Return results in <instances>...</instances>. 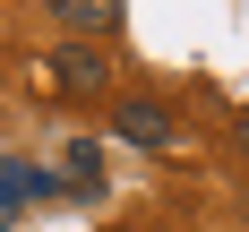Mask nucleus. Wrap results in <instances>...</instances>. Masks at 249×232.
I'll return each mask as SVG.
<instances>
[{"mask_svg":"<svg viewBox=\"0 0 249 232\" xmlns=\"http://www.w3.org/2000/svg\"><path fill=\"white\" fill-rule=\"evenodd\" d=\"M232 138H241V146H249V112H241V121H232Z\"/></svg>","mask_w":249,"mask_h":232,"instance_id":"nucleus-5","label":"nucleus"},{"mask_svg":"<svg viewBox=\"0 0 249 232\" xmlns=\"http://www.w3.org/2000/svg\"><path fill=\"white\" fill-rule=\"evenodd\" d=\"M52 18L69 26V43H95V35L121 26V0H52Z\"/></svg>","mask_w":249,"mask_h":232,"instance_id":"nucleus-3","label":"nucleus"},{"mask_svg":"<svg viewBox=\"0 0 249 232\" xmlns=\"http://www.w3.org/2000/svg\"><path fill=\"white\" fill-rule=\"evenodd\" d=\"M43 69H52L60 95H112V60H103V43H60Z\"/></svg>","mask_w":249,"mask_h":232,"instance_id":"nucleus-2","label":"nucleus"},{"mask_svg":"<svg viewBox=\"0 0 249 232\" xmlns=\"http://www.w3.org/2000/svg\"><path fill=\"white\" fill-rule=\"evenodd\" d=\"M60 180H69V198H103V146L95 138H69L60 146Z\"/></svg>","mask_w":249,"mask_h":232,"instance_id":"nucleus-4","label":"nucleus"},{"mask_svg":"<svg viewBox=\"0 0 249 232\" xmlns=\"http://www.w3.org/2000/svg\"><path fill=\"white\" fill-rule=\"evenodd\" d=\"M172 103H163V95H121V103H112V138H121V146H138V155H163V146H172Z\"/></svg>","mask_w":249,"mask_h":232,"instance_id":"nucleus-1","label":"nucleus"}]
</instances>
